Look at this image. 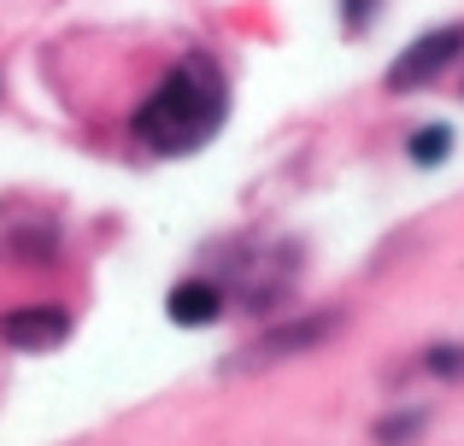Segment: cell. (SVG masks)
<instances>
[{
  "instance_id": "obj_3",
  "label": "cell",
  "mask_w": 464,
  "mask_h": 446,
  "mask_svg": "<svg viewBox=\"0 0 464 446\" xmlns=\"http://www.w3.org/2000/svg\"><path fill=\"white\" fill-rule=\"evenodd\" d=\"M341 329V311H312V318H288L276 329H265L247 353L236 358V370H259V365H276V358H300L312 346H324L329 335Z\"/></svg>"
},
{
  "instance_id": "obj_5",
  "label": "cell",
  "mask_w": 464,
  "mask_h": 446,
  "mask_svg": "<svg viewBox=\"0 0 464 446\" xmlns=\"http://www.w3.org/2000/svg\"><path fill=\"white\" fill-rule=\"evenodd\" d=\"M170 323H182V329H206V323L224 318V294H218L212 282H177L165 299Z\"/></svg>"
},
{
  "instance_id": "obj_2",
  "label": "cell",
  "mask_w": 464,
  "mask_h": 446,
  "mask_svg": "<svg viewBox=\"0 0 464 446\" xmlns=\"http://www.w3.org/2000/svg\"><path fill=\"white\" fill-rule=\"evenodd\" d=\"M464 59V24H447V30H430L418 35V42L406 47V53L388 65V89L406 94V89H423V82H435L441 71H453Z\"/></svg>"
},
{
  "instance_id": "obj_4",
  "label": "cell",
  "mask_w": 464,
  "mask_h": 446,
  "mask_svg": "<svg viewBox=\"0 0 464 446\" xmlns=\"http://www.w3.org/2000/svg\"><path fill=\"white\" fill-rule=\"evenodd\" d=\"M0 341L18 353H53L59 341H71V311L65 306H12L0 311Z\"/></svg>"
},
{
  "instance_id": "obj_1",
  "label": "cell",
  "mask_w": 464,
  "mask_h": 446,
  "mask_svg": "<svg viewBox=\"0 0 464 446\" xmlns=\"http://www.w3.org/2000/svg\"><path fill=\"white\" fill-rule=\"evenodd\" d=\"M224 106H229V89H224V71L212 65L206 53L182 59V65L165 71V82L136 106L130 129L136 141L159 159H177V153H194L218 136L224 124Z\"/></svg>"
},
{
  "instance_id": "obj_7",
  "label": "cell",
  "mask_w": 464,
  "mask_h": 446,
  "mask_svg": "<svg viewBox=\"0 0 464 446\" xmlns=\"http://www.w3.org/2000/svg\"><path fill=\"white\" fill-rule=\"evenodd\" d=\"M423 435V412H400V417H388V423H376V441L382 446H411Z\"/></svg>"
},
{
  "instance_id": "obj_9",
  "label": "cell",
  "mask_w": 464,
  "mask_h": 446,
  "mask_svg": "<svg viewBox=\"0 0 464 446\" xmlns=\"http://www.w3.org/2000/svg\"><path fill=\"white\" fill-rule=\"evenodd\" d=\"M341 12H347V30H359V24L376 12V0H341Z\"/></svg>"
},
{
  "instance_id": "obj_6",
  "label": "cell",
  "mask_w": 464,
  "mask_h": 446,
  "mask_svg": "<svg viewBox=\"0 0 464 446\" xmlns=\"http://www.w3.org/2000/svg\"><path fill=\"white\" fill-rule=\"evenodd\" d=\"M411 165H423V171H435V165H447V153H453V129L447 124H423L418 136H411Z\"/></svg>"
},
{
  "instance_id": "obj_8",
  "label": "cell",
  "mask_w": 464,
  "mask_h": 446,
  "mask_svg": "<svg viewBox=\"0 0 464 446\" xmlns=\"http://www.w3.org/2000/svg\"><path fill=\"white\" fill-rule=\"evenodd\" d=\"M423 370H430V376L459 382L464 376V346H430V353H423Z\"/></svg>"
}]
</instances>
